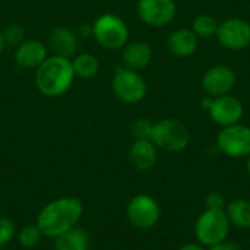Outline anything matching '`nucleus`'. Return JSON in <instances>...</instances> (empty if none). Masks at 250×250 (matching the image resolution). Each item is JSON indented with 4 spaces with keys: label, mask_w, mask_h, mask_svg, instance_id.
<instances>
[{
    "label": "nucleus",
    "mask_w": 250,
    "mask_h": 250,
    "mask_svg": "<svg viewBox=\"0 0 250 250\" xmlns=\"http://www.w3.org/2000/svg\"><path fill=\"white\" fill-rule=\"evenodd\" d=\"M83 214V204L75 196H62L47 202L38 212L35 224L42 236L54 240L76 227Z\"/></svg>",
    "instance_id": "nucleus-1"
},
{
    "label": "nucleus",
    "mask_w": 250,
    "mask_h": 250,
    "mask_svg": "<svg viewBox=\"0 0 250 250\" xmlns=\"http://www.w3.org/2000/svg\"><path fill=\"white\" fill-rule=\"evenodd\" d=\"M218 23L220 22L212 15L201 13L193 19L190 29L196 34L198 38H207L208 40V38L215 37L217 29H218Z\"/></svg>",
    "instance_id": "nucleus-21"
},
{
    "label": "nucleus",
    "mask_w": 250,
    "mask_h": 250,
    "mask_svg": "<svg viewBox=\"0 0 250 250\" xmlns=\"http://www.w3.org/2000/svg\"><path fill=\"white\" fill-rule=\"evenodd\" d=\"M230 230L231 224L226 211L208 208H205V211L199 214L193 227L196 242L207 249L227 240Z\"/></svg>",
    "instance_id": "nucleus-3"
},
{
    "label": "nucleus",
    "mask_w": 250,
    "mask_h": 250,
    "mask_svg": "<svg viewBox=\"0 0 250 250\" xmlns=\"http://www.w3.org/2000/svg\"><path fill=\"white\" fill-rule=\"evenodd\" d=\"M204 204H205V208H208V209H224L227 205L224 195L221 192H217V190L209 192L205 196Z\"/></svg>",
    "instance_id": "nucleus-26"
},
{
    "label": "nucleus",
    "mask_w": 250,
    "mask_h": 250,
    "mask_svg": "<svg viewBox=\"0 0 250 250\" xmlns=\"http://www.w3.org/2000/svg\"><path fill=\"white\" fill-rule=\"evenodd\" d=\"M158 160V148L149 139L133 141L129 148V161L138 171H149Z\"/></svg>",
    "instance_id": "nucleus-16"
},
{
    "label": "nucleus",
    "mask_w": 250,
    "mask_h": 250,
    "mask_svg": "<svg viewBox=\"0 0 250 250\" xmlns=\"http://www.w3.org/2000/svg\"><path fill=\"white\" fill-rule=\"evenodd\" d=\"M154 123L148 119H138L130 125V135L135 141L141 139H149L151 141V132H152Z\"/></svg>",
    "instance_id": "nucleus-24"
},
{
    "label": "nucleus",
    "mask_w": 250,
    "mask_h": 250,
    "mask_svg": "<svg viewBox=\"0 0 250 250\" xmlns=\"http://www.w3.org/2000/svg\"><path fill=\"white\" fill-rule=\"evenodd\" d=\"M211 103H212V97L207 95V97H205V98H202V101H201V104H202V108L208 111V108H209Z\"/></svg>",
    "instance_id": "nucleus-29"
},
{
    "label": "nucleus",
    "mask_w": 250,
    "mask_h": 250,
    "mask_svg": "<svg viewBox=\"0 0 250 250\" xmlns=\"http://www.w3.org/2000/svg\"><path fill=\"white\" fill-rule=\"evenodd\" d=\"M215 37L224 48L242 51L250 45V22L239 16L227 18L218 23Z\"/></svg>",
    "instance_id": "nucleus-9"
},
{
    "label": "nucleus",
    "mask_w": 250,
    "mask_h": 250,
    "mask_svg": "<svg viewBox=\"0 0 250 250\" xmlns=\"http://www.w3.org/2000/svg\"><path fill=\"white\" fill-rule=\"evenodd\" d=\"M246 171H248V176L250 179V155L248 157V161H246Z\"/></svg>",
    "instance_id": "nucleus-31"
},
{
    "label": "nucleus",
    "mask_w": 250,
    "mask_h": 250,
    "mask_svg": "<svg viewBox=\"0 0 250 250\" xmlns=\"http://www.w3.org/2000/svg\"><path fill=\"white\" fill-rule=\"evenodd\" d=\"M237 82V75L227 64H214L205 70L201 85L207 95L215 98L230 94Z\"/></svg>",
    "instance_id": "nucleus-11"
},
{
    "label": "nucleus",
    "mask_w": 250,
    "mask_h": 250,
    "mask_svg": "<svg viewBox=\"0 0 250 250\" xmlns=\"http://www.w3.org/2000/svg\"><path fill=\"white\" fill-rule=\"evenodd\" d=\"M208 250H243L242 249V246L240 245H237L236 242H231V240H224V242H221V243H218V245H215V246H212V248H209Z\"/></svg>",
    "instance_id": "nucleus-27"
},
{
    "label": "nucleus",
    "mask_w": 250,
    "mask_h": 250,
    "mask_svg": "<svg viewBox=\"0 0 250 250\" xmlns=\"http://www.w3.org/2000/svg\"><path fill=\"white\" fill-rule=\"evenodd\" d=\"M91 26L97 44L108 51L122 50L129 42V26L114 13L100 15Z\"/></svg>",
    "instance_id": "nucleus-5"
},
{
    "label": "nucleus",
    "mask_w": 250,
    "mask_h": 250,
    "mask_svg": "<svg viewBox=\"0 0 250 250\" xmlns=\"http://www.w3.org/2000/svg\"><path fill=\"white\" fill-rule=\"evenodd\" d=\"M231 226L240 230H250V201L237 198L230 201L224 208Z\"/></svg>",
    "instance_id": "nucleus-19"
},
{
    "label": "nucleus",
    "mask_w": 250,
    "mask_h": 250,
    "mask_svg": "<svg viewBox=\"0 0 250 250\" xmlns=\"http://www.w3.org/2000/svg\"><path fill=\"white\" fill-rule=\"evenodd\" d=\"M166 45L170 54H173L174 57L186 59L196 53L199 47V38L192 29L179 28L168 35Z\"/></svg>",
    "instance_id": "nucleus-15"
},
{
    "label": "nucleus",
    "mask_w": 250,
    "mask_h": 250,
    "mask_svg": "<svg viewBox=\"0 0 250 250\" xmlns=\"http://www.w3.org/2000/svg\"><path fill=\"white\" fill-rule=\"evenodd\" d=\"M208 114L214 123L221 127H226L242 122L245 107L237 97L227 94L212 98V103L208 108Z\"/></svg>",
    "instance_id": "nucleus-12"
},
{
    "label": "nucleus",
    "mask_w": 250,
    "mask_h": 250,
    "mask_svg": "<svg viewBox=\"0 0 250 250\" xmlns=\"http://www.w3.org/2000/svg\"><path fill=\"white\" fill-rule=\"evenodd\" d=\"M177 250H208L207 248H204L202 245H199L198 242L196 243H186L183 246H180Z\"/></svg>",
    "instance_id": "nucleus-28"
},
{
    "label": "nucleus",
    "mask_w": 250,
    "mask_h": 250,
    "mask_svg": "<svg viewBox=\"0 0 250 250\" xmlns=\"http://www.w3.org/2000/svg\"><path fill=\"white\" fill-rule=\"evenodd\" d=\"M217 148L230 158H248L250 155V127L242 123L221 127L217 135Z\"/></svg>",
    "instance_id": "nucleus-8"
},
{
    "label": "nucleus",
    "mask_w": 250,
    "mask_h": 250,
    "mask_svg": "<svg viewBox=\"0 0 250 250\" xmlns=\"http://www.w3.org/2000/svg\"><path fill=\"white\" fill-rule=\"evenodd\" d=\"M75 76L79 79H92L100 72V60L91 53H81L72 57Z\"/></svg>",
    "instance_id": "nucleus-20"
},
{
    "label": "nucleus",
    "mask_w": 250,
    "mask_h": 250,
    "mask_svg": "<svg viewBox=\"0 0 250 250\" xmlns=\"http://www.w3.org/2000/svg\"><path fill=\"white\" fill-rule=\"evenodd\" d=\"M151 141L158 149L177 154L188 148L190 142V132L182 120L167 117L154 123Z\"/></svg>",
    "instance_id": "nucleus-4"
},
{
    "label": "nucleus",
    "mask_w": 250,
    "mask_h": 250,
    "mask_svg": "<svg viewBox=\"0 0 250 250\" xmlns=\"http://www.w3.org/2000/svg\"><path fill=\"white\" fill-rule=\"evenodd\" d=\"M48 57V47L40 40H25L15 50V63L22 69H37Z\"/></svg>",
    "instance_id": "nucleus-13"
},
{
    "label": "nucleus",
    "mask_w": 250,
    "mask_h": 250,
    "mask_svg": "<svg viewBox=\"0 0 250 250\" xmlns=\"http://www.w3.org/2000/svg\"><path fill=\"white\" fill-rule=\"evenodd\" d=\"M42 237L44 236L37 224H26L22 229H19V231H16L18 243H19V246H22L25 249L35 248L41 242Z\"/></svg>",
    "instance_id": "nucleus-22"
},
{
    "label": "nucleus",
    "mask_w": 250,
    "mask_h": 250,
    "mask_svg": "<svg viewBox=\"0 0 250 250\" xmlns=\"http://www.w3.org/2000/svg\"><path fill=\"white\" fill-rule=\"evenodd\" d=\"M1 32H3V38H4L6 45L18 47L21 42L25 41V28L19 23H10Z\"/></svg>",
    "instance_id": "nucleus-23"
},
{
    "label": "nucleus",
    "mask_w": 250,
    "mask_h": 250,
    "mask_svg": "<svg viewBox=\"0 0 250 250\" xmlns=\"http://www.w3.org/2000/svg\"><path fill=\"white\" fill-rule=\"evenodd\" d=\"M75 78L72 59L63 56H48L35 69V86L48 98L64 95L72 88Z\"/></svg>",
    "instance_id": "nucleus-2"
},
{
    "label": "nucleus",
    "mask_w": 250,
    "mask_h": 250,
    "mask_svg": "<svg viewBox=\"0 0 250 250\" xmlns=\"http://www.w3.org/2000/svg\"><path fill=\"white\" fill-rule=\"evenodd\" d=\"M78 44H79V40H78L76 31L69 26L60 25V26H56L50 32L47 47L56 56H63V57L72 59L76 54Z\"/></svg>",
    "instance_id": "nucleus-14"
},
{
    "label": "nucleus",
    "mask_w": 250,
    "mask_h": 250,
    "mask_svg": "<svg viewBox=\"0 0 250 250\" xmlns=\"http://www.w3.org/2000/svg\"><path fill=\"white\" fill-rule=\"evenodd\" d=\"M152 48L145 41H132L122 48V66L132 70H142L152 62Z\"/></svg>",
    "instance_id": "nucleus-17"
},
{
    "label": "nucleus",
    "mask_w": 250,
    "mask_h": 250,
    "mask_svg": "<svg viewBox=\"0 0 250 250\" xmlns=\"http://www.w3.org/2000/svg\"><path fill=\"white\" fill-rule=\"evenodd\" d=\"M16 236V226L9 217H0V249L12 242Z\"/></svg>",
    "instance_id": "nucleus-25"
},
{
    "label": "nucleus",
    "mask_w": 250,
    "mask_h": 250,
    "mask_svg": "<svg viewBox=\"0 0 250 250\" xmlns=\"http://www.w3.org/2000/svg\"><path fill=\"white\" fill-rule=\"evenodd\" d=\"M146 82L144 76L125 66H116L111 78V92L123 104L133 105L146 97Z\"/></svg>",
    "instance_id": "nucleus-6"
},
{
    "label": "nucleus",
    "mask_w": 250,
    "mask_h": 250,
    "mask_svg": "<svg viewBox=\"0 0 250 250\" xmlns=\"http://www.w3.org/2000/svg\"><path fill=\"white\" fill-rule=\"evenodd\" d=\"M136 13L146 26L166 28L174 21L177 6L174 0H138Z\"/></svg>",
    "instance_id": "nucleus-10"
},
{
    "label": "nucleus",
    "mask_w": 250,
    "mask_h": 250,
    "mask_svg": "<svg viewBox=\"0 0 250 250\" xmlns=\"http://www.w3.org/2000/svg\"><path fill=\"white\" fill-rule=\"evenodd\" d=\"M126 217L132 227L146 231L158 224L161 218V208L155 198L146 193H139L129 201L126 207Z\"/></svg>",
    "instance_id": "nucleus-7"
},
{
    "label": "nucleus",
    "mask_w": 250,
    "mask_h": 250,
    "mask_svg": "<svg viewBox=\"0 0 250 250\" xmlns=\"http://www.w3.org/2000/svg\"><path fill=\"white\" fill-rule=\"evenodd\" d=\"M91 237L88 231L79 226L60 234L53 240L54 250H89Z\"/></svg>",
    "instance_id": "nucleus-18"
},
{
    "label": "nucleus",
    "mask_w": 250,
    "mask_h": 250,
    "mask_svg": "<svg viewBox=\"0 0 250 250\" xmlns=\"http://www.w3.org/2000/svg\"><path fill=\"white\" fill-rule=\"evenodd\" d=\"M4 48H6V42H4V38H3V32L0 31V54L4 51Z\"/></svg>",
    "instance_id": "nucleus-30"
}]
</instances>
